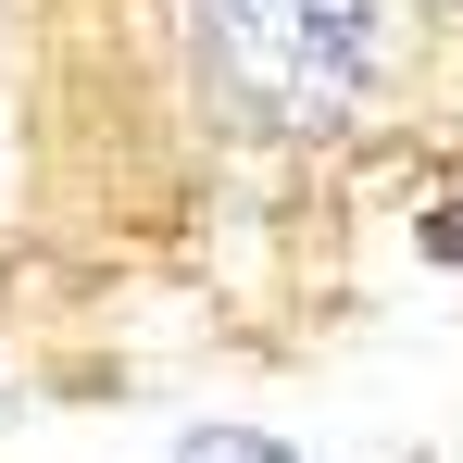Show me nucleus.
<instances>
[{
	"label": "nucleus",
	"instance_id": "nucleus-1",
	"mask_svg": "<svg viewBox=\"0 0 463 463\" xmlns=\"http://www.w3.org/2000/svg\"><path fill=\"white\" fill-rule=\"evenodd\" d=\"M201 76L263 138H326L376 76V0H188Z\"/></svg>",
	"mask_w": 463,
	"mask_h": 463
},
{
	"label": "nucleus",
	"instance_id": "nucleus-2",
	"mask_svg": "<svg viewBox=\"0 0 463 463\" xmlns=\"http://www.w3.org/2000/svg\"><path fill=\"white\" fill-rule=\"evenodd\" d=\"M175 463H301V451L263 426H201V439H175Z\"/></svg>",
	"mask_w": 463,
	"mask_h": 463
}]
</instances>
